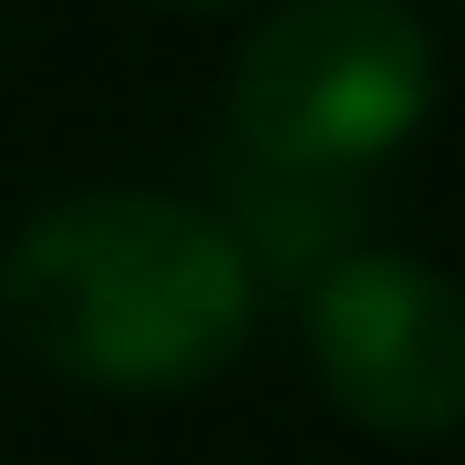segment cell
Here are the masks:
<instances>
[{"mask_svg": "<svg viewBox=\"0 0 465 465\" xmlns=\"http://www.w3.org/2000/svg\"><path fill=\"white\" fill-rule=\"evenodd\" d=\"M11 341L94 393H186L259 331V249L217 207L155 186H84L0 259Z\"/></svg>", "mask_w": 465, "mask_h": 465, "instance_id": "1", "label": "cell"}, {"mask_svg": "<svg viewBox=\"0 0 465 465\" xmlns=\"http://www.w3.org/2000/svg\"><path fill=\"white\" fill-rule=\"evenodd\" d=\"M166 11H238V0H166Z\"/></svg>", "mask_w": 465, "mask_h": 465, "instance_id": "4", "label": "cell"}, {"mask_svg": "<svg viewBox=\"0 0 465 465\" xmlns=\"http://www.w3.org/2000/svg\"><path fill=\"white\" fill-rule=\"evenodd\" d=\"M434 104V32L403 0H280L228 84V145L249 176L351 186Z\"/></svg>", "mask_w": 465, "mask_h": 465, "instance_id": "2", "label": "cell"}, {"mask_svg": "<svg viewBox=\"0 0 465 465\" xmlns=\"http://www.w3.org/2000/svg\"><path fill=\"white\" fill-rule=\"evenodd\" d=\"M311 362L321 393L362 434L434 445L465 414V311L403 249H331L311 280Z\"/></svg>", "mask_w": 465, "mask_h": 465, "instance_id": "3", "label": "cell"}]
</instances>
